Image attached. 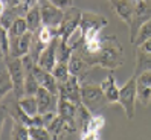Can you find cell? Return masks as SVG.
<instances>
[{
  "label": "cell",
  "instance_id": "7402d4cb",
  "mask_svg": "<svg viewBox=\"0 0 151 140\" xmlns=\"http://www.w3.org/2000/svg\"><path fill=\"white\" fill-rule=\"evenodd\" d=\"M73 52L75 50L72 49V46H70L66 40H63L60 37L58 46H57V61L58 63H69L72 55H73Z\"/></svg>",
  "mask_w": 151,
  "mask_h": 140
},
{
  "label": "cell",
  "instance_id": "7a4b0ae2",
  "mask_svg": "<svg viewBox=\"0 0 151 140\" xmlns=\"http://www.w3.org/2000/svg\"><path fill=\"white\" fill-rule=\"evenodd\" d=\"M81 101L93 114H101L102 110L109 105L105 94L101 89V84L92 81H83L81 84Z\"/></svg>",
  "mask_w": 151,
  "mask_h": 140
},
{
  "label": "cell",
  "instance_id": "9a60e30c",
  "mask_svg": "<svg viewBox=\"0 0 151 140\" xmlns=\"http://www.w3.org/2000/svg\"><path fill=\"white\" fill-rule=\"evenodd\" d=\"M69 69H70V73L78 76L79 79H81V82L86 81V76L92 70L90 64H88L87 61L78 54V52H73L72 58H70V61H69Z\"/></svg>",
  "mask_w": 151,
  "mask_h": 140
},
{
  "label": "cell",
  "instance_id": "83f0119b",
  "mask_svg": "<svg viewBox=\"0 0 151 140\" xmlns=\"http://www.w3.org/2000/svg\"><path fill=\"white\" fill-rule=\"evenodd\" d=\"M64 125H66V119L61 117L60 114H58L54 120H52V124L47 126L52 139H60L61 133H63V129H64Z\"/></svg>",
  "mask_w": 151,
  "mask_h": 140
},
{
  "label": "cell",
  "instance_id": "4dcf8cb0",
  "mask_svg": "<svg viewBox=\"0 0 151 140\" xmlns=\"http://www.w3.org/2000/svg\"><path fill=\"white\" fill-rule=\"evenodd\" d=\"M52 3H54L55 6L61 8V9H69V8L73 6V0H50Z\"/></svg>",
  "mask_w": 151,
  "mask_h": 140
},
{
  "label": "cell",
  "instance_id": "3957f363",
  "mask_svg": "<svg viewBox=\"0 0 151 140\" xmlns=\"http://www.w3.org/2000/svg\"><path fill=\"white\" fill-rule=\"evenodd\" d=\"M107 19L102 14H98L93 11H83L81 21H79V31L86 41L99 37L101 31L107 26Z\"/></svg>",
  "mask_w": 151,
  "mask_h": 140
},
{
  "label": "cell",
  "instance_id": "f546056e",
  "mask_svg": "<svg viewBox=\"0 0 151 140\" xmlns=\"http://www.w3.org/2000/svg\"><path fill=\"white\" fill-rule=\"evenodd\" d=\"M0 34H2V46H0V50H2V58H8L11 56V37L8 29L2 28L0 29Z\"/></svg>",
  "mask_w": 151,
  "mask_h": 140
},
{
  "label": "cell",
  "instance_id": "5bb4252c",
  "mask_svg": "<svg viewBox=\"0 0 151 140\" xmlns=\"http://www.w3.org/2000/svg\"><path fill=\"white\" fill-rule=\"evenodd\" d=\"M35 76L40 84V87H44L54 94H60V82L57 81V78L52 75V72L41 69L38 64H35Z\"/></svg>",
  "mask_w": 151,
  "mask_h": 140
},
{
  "label": "cell",
  "instance_id": "e0dca14e",
  "mask_svg": "<svg viewBox=\"0 0 151 140\" xmlns=\"http://www.w3.org/2000/svg\"><path fill=\"white\" fill-rule=\"evenodd\" d=\"M101 89H102V91L105 94V99H107L109 104L118 102V99H119V89H121V87H118L116 79H114V76L111 73L101 82Z\"/></svg>",
  "mask_w": 151,
  "mask_h": 140
},
{
  "label": "cell",
  "instance_id": "603a6c76",
  "mask_svg": "<svg viewBox=\"0 0 151 140\" xmlns=\"http://www.w3.org/2000/svg\"><path fill=\"white\" fill-rule=\"evenodd\" d=\"M12 126H11V133H9V139L12 140H29V126H26L24 124L19 120H11Z\"/></svg>",
  "mask_w": 151,
  "mask_h": 140
},
{
  "label": "cell",
  "instance_id": "cb8c5ba5",
  "mask_svg": "<svg viewBox=\"0 0 151 140\" xmlns=\"http://www.w3.org/2000/svg\"><path fill=\"white\" fill-rule=\"evenodd\" d=\"M52 75L57 78V81L60 84L66 82L69 78L72 76L70 69H69V63H57V66L54 67V70H52Z\"/></svg>",
  "mask_w": 151,
  "mask_h": 140
},
{
  "label": "cell",
  "instance_id": "484cf974",
  "mask_svg": "<svg viewBox=\"0 0 151 140\" xmlns=\"http://www.w3.org/2000/svg\"><path fill=\"white\" fill-rule=\"evenodd\" d=\"M46 43H43L38 37H37V34H34L32 35V43H31V50H29V55L32 56V59L37 63L38 61V58H40V55H41V52L46 49Z\"/></svg>",
  "mask_w": 151,
  "mask_h": 140
},
{
  "label": "cell",
  "instance_id": "f1b7e54d",
  "mask_svg": "<svg viewBox=\"0 0 151 140\" xmlns=\"http://www.w3.org/2000/svg\"><path fill=\"white\" fill-rule=\"evenodd\" d=\"M148 38H151V19L140 26V29H139V32H137V35H136V40H134V43H133V44L140 46L142 43H144L145 40H148Z\"/></svg>",
  "mask_w": 151,
  "mask_h": 140
},
{
  "label": "cell",
  "instance_id": "836d02e7",
  "mask_svg": "<svg viewBox=\"0 0 151 140\" xmlns=\"http://www.w3.org/2000/svg\"><path fill=\"white\" fill-rule=\"evenodd\" d=\"M109 2H111V0H109Z\"/></svg>",
  "mask_w": 151,
  "mask_h": 140
},
{
  "label": "cell",
  "instance_id": "ba28073f",
  "mask_svg": "<svg viewBox=\"0 0 151 140\" xmlns=\"http://www.w3.org/2000/svg\"><path fill=\"white\" fill-rule=\"evenodd\" d=\"M38 6H40L43 24L49 26V28H60L61 21H63V17H64V9L55 6L50 0H40Z\"/></svg>",
  "mask_w": 151,
  "mask_h": 140
},
{
  "label": "cell",
  "instance_id": "4316f807",
  "mask_svg": "<svg viewBox=\"0 0 151 140\" xmlns=\"http://www.w3.org/2000/svg\"><path fill=\"white\" fill-rule=\"evenodd\" d=\"M47 126H29V140H50Z\"/></svg>",
  "mask_w": 151,
  "mask_h": 140
},
{
  "label": "cell",
  "instance_id": "277c9868",
  "mask_svg": "<svg viewBox=\"0 0 151 140\" xmlns=\"http://www.w3.org/2000/svg\"><path fill=\"white\" fill-rule=\"evenodd\" d=\"M136 101H137V81H136V76H131L119 89V99H118L121 107L125 111V116L128 120L134 117Z\"/></svg>",
  "mask_w": 151,
  "mask_h": 140
},
{
  "label": "cell",
  "instance_id": "44dd1931",
  "mask_svg": "<svg viewBox=\"0 0 151 140\" xmlns=\"http://www.w3.org/2000/svg\"><path fill=\"white\" fill-rule=\"evenodd\" d=\"M14 90V84H12V78L9 75L6 64L2 61V76H0V96L6 98L9 93H12Z\"/></svg>",
  "mask_w": 151,
  "mask_h": 140
},
{
  "label": "cell",
  "instance_id": "d4e9b609",
  "mask_svg": "<svg viewBox=\"0 0 151 140\" xmlns=\"http://www.w3.org/2000/svg\"><path fill=\"white\" fill-rule=\"evenodd\" d=\"M28 31H29V28H28V21H26L24 17H19V19L11 24V28L8 29L9 37H20V35L26 34Z\"/></svg>",
  "mask_w": 151,
  "mask_h": 140
},
{
  "label": "cell",
  "instance_id": "1f68e13d",
  "mask_svg": "<svg viewBox=\"0 0 151 140\" xmlns=\"http://www.w3.org/2000/svg\"><path fill=\"white\" fill-rule=\"evenodd\" d=\"M139 49H142L144 52H147V54H151V38H148V40H145L144 43H142L140 46H137Z\"/></svg>",
  "mask_w": 151,
  "mask_h": 140
},
{
  "label": "cell",
  "instance_id": "4fadbf2b",
  "mask_svg": "<svg viewBox=\"0 0 151 140\" xmlns=\"http://www.w3.org/2000/svg\"><path fill=\"white\" fill-rule=\"evenodd\" d=\"M58 40L60 37H57L55 40H52L49 44L46 46V49H44L41 52V55L37 61V64L44 69V70H47V72H52L54 70V67L57 66V46H58Z\"/></svg>",
  "mask_w": 151,
  "mask_h": 140
},
{
  "label": "cell",
  "instance_id": "d6986e66",
  "mask_svg": "<svg viewBox=\"0 0 151 140\" xmlns=\"http://www.w3.org/2000/svg\"><path fill=\"white\" fill-rule=\"evenodd\" d=\"M76 111H78V105L76 104L70 102L67 99H61L60 98V102H58V114L61 117H64L69 122H76L75 120Z\"/></svg>",
  "mask_w": 151,
  "mask_h": 140
},
{
  "label": "cell",
  "instance_id": "d6a6232c",
  "mask_svg": "<svg viewBox=\"0 0 151 140\" xmlns=\"http://www.w3.org/2000/svg\"><path fill=\"white\" fill-rule=\"evenodd\" d=\"M148 2H150V3H151V0H148Z\"/></svg>",
  "mask_w": 151,
  "mask_h": 140
},
{
  "label": "cell",
  "instance_id": "30bf717a",
  "mask_svg": "<svg viewBox=\"0 0 151 140\" xmlns=\"http://www.w3.org/2000/svg\"><path fill=\"white\" fill-rule=\"evenodd\" d=\"M136 3L137 0H111V9L114 14L118 15V19H121L127 26L131 23L133 14L136 11Z\"/></svg>",
  "mask_w": 151,
  "mask_h": 140
},
{
  "label": "cell",
  "instance_id": "ffe728a7",
  "mask_svg": "<svg viewBox=\"0 0 151 140\" xmlns=\"http://www.w3.org/2000/svg\"><path fill=\"white\" fill-rule=\"evenodd\" d=\"M26 21H28V28L31 32H37L41 26H43V19H41V12H40V6L35 5L34 8L28 11V14L24 15Z\"/></svg>",
  "mask_w": 151,
  "mask_h": 140
},
{
  "label": "cell",
  "instance_id": "8992f818",
  "mask_svg": "<svg viewBox=\"0 0 151 140\" xmlns=\"http://www.w3.org/2000/svg\"><path fill=\"white\" fill-rule=\"evenodd\" d=\"M151 19V3L148 0H137L136 3V11L133 14V19H131V23L128 24L130 28V32H128V37H130V41L134 43L136 40V35L140 29V26L144 24L145 21H148Z\"/></svg>",
  "mask_w": 151,
  "mask_h": 140
},
{
  "label": "cell",
  "instance_id": "5b68a950",
  "mask_svg": "<svg viewBox=\"0 0 151 140\" xmlns=\"http://www.w3.org/2000/svg\"><path fill=\"white\" fill-rule=\"evenodd\" d=\"M2 61L6 64L9 75L12 78V84H14V94L17 98L24 96V66L22 58H15V56H8V58H2Z\"/></svg>",
  "mask_w": 151,
  "mask_h": 140
},
{
  "label": "cell",
  "instance_id": "52a82bcc",
  "mask_svg": "<svg viewBox=\"0 0 151 140\" xmlns=\"http://www.w3.org/2000/svg\"><path fill=\"white\" fill-rule=\"evenodd\" d=\"M81 15H83V11L75 8V6H72V8H69V9L64 11L63 21H61V24H60V37L63 40L67 41L78 31L79 21H81Z\"/></svg>",
  "mask_w": 151,
  "mask_h": 140
},
{
  "label": "cell",
  "instance_id": "9c48e42d",
  "mask_svg": "<svg viewBox=\"0 0 151 140\" xmlns=\"http://www.w3.org/2000/svg\"><path fill=\"white\" fill-rule=\"evenodd\" d=\"M81 79L78 76L72 75L69 79L63 84H60V98L61 99H67L70 102H73L76 105L83 104L81 101Z\"/></svg>",
  "mask_w": 151,
  "mask_h": 140
},
{
  "label": "cell",
  "instance_id": "ac0fdd59",
  "mask_svg": "<svg viewBox=\"0 0 151 140\" xmlns=\"http://www.w3.org/2000/svg\"><path fill=\"white\" fill-rule=\"evenodd\" d=\"M19 105L20 108L29 116H37L40 114V110H38V99L35 94H24L19 99Z\"/></svg>",
  "mask_w": 151,
  "mask_h": 140
},
{
  "label": "cell",
  "instance_id": "8fae6325",
  "mask_svg": "<svg viewBox=\"0 0 151 140\" xmlns=\"http://www.w3.org/2000/svg\"><path fill=\"white\" fill-rule=\"evenodd\" d=\"M37 99H38V110L40 114L47 111H57L58 113V102H60V96L54 94L52 91H49L44 87H40L37 91Z\"/></svg>",
  "mask_w": 151,
  "mask_h": 140
},
{
  "label": "cell",
  "instance_id": "2e32d148",
  "mask_svg": "<svg viewBox=\"0 0 151 140\" xmlns=\"http://www.w3.org/2000/svg\"><path fill=\"white\" fill-rule=\"evenodd\" d=\"M104 125H105L104 116L102 114H93V117L90 119L86 129L81 133L79 139H99V131L104 128Z\"/></svg>",
  "mask_w": 151,
  "mask_h": 140
},
{
  "label": "cell",
  "instance_id": "6da1fadb",
  "mask_svg": "<svg viewBox=\"0 0 151 140\" xmlns=\"http://www.w3.org/2000/svg\"><path fill=\"white\" fill-rule=\"evenodd\" d=\"M75 52H78L90 64L92 69L101 67L107 70H114L121 67L124 63V49L114 35L102 37V47L98 54H87L84 49H76Z\"/></svg>",
  "mask_w": 151,
  "mask_h": 140
},
{
  "label": "cell",
  "instance_id": "7c38bea8",
  "mask_svg": "<svg viewBox=\"0 0 151 140\" xmlns=\"http://www.w3.org/2000/svg\"><path fill=\"white\" fill-rule=\"evenodd\" d=\"M34 32L28 31L20 37H11V56L23 58L24 55H29L31 43H32Z\"/></svg>",
  "mask_w": 151,
  "mask_h": 140
}]
</instances>
